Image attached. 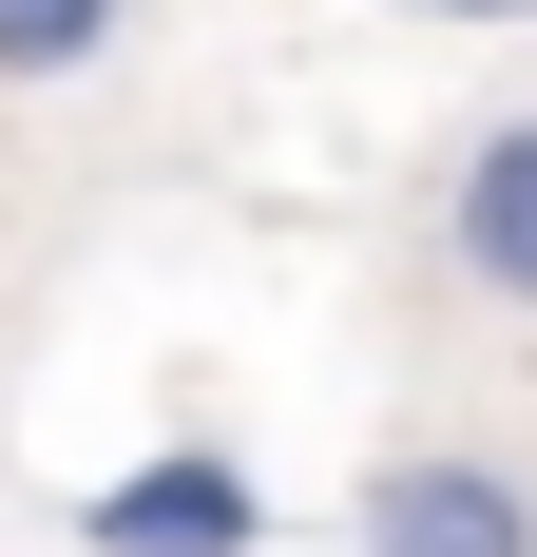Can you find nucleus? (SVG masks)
Returning <instances> with one entry per match:
<instances>
[{"label": "nucleus", "instance_id": "nucleus-1", "mask_svg": "<svg viewBox=\"0 0 537 557\" xmlns=\"http://www.w3.org/2000/svg\"><path fill=\"white\" fill-rule=\"evenodd\" d=\"M365 557H537V481L499 443H403L365 461Z\"/></svg>", "mask_w": 537, "mask_h": 557}, {"label": "nucleus", "instance_id": "nucleus-2", "mask_svg": "<svg viewBox=\"0 0 537 557\" xmlns=\"http://www.w3.org/2000/svg\"><path fill=\"white\" fill-rule=\"evenodd\" d=\"M77 539H97V557H250L268 500H250V461H230V443H154L135 481L77 500Z\"/></svg>", "mask_w": 537, "mask_h": 557}, {"label": "nucleus", "instance_id": "nucleus-3", "mask_svg": "<svg viewBox=\"0 0 537 557\" xmlns=\"http://www.w3.org/2000/svg\"><path fill=\"white\" fill-rule=\"evenodd\" d=\"M441 270L480 308H537V115H480L441 173Z\"/></svg>", "mask_w": 537, "mask_h": 557}, {"label": "nucleus", "instance_id": "nucleus-4", "mask_svg": "<svg viewBox=\"0 0 537 557\" xmlns=\"http://www.w3.org/2000/svg\"><path fill=\"white\" fill-rule=\"evenodd\" d=\"M135 39V0H0V97H39V77H97Z\"/></svg>", "mask_w": 537, "mask_h": 557}, {"label": "nucleus", "instance_id": "nucleus-5", "mask_svg": "<svg viewBox=\"0 0 537 557\" xmlns=\"http://www.w3.org/2000/svg\"><path fill=\"white\" fill-rule=\"evenodd\" d=\"M423 20H537V0H423Z\"/></svg>", "mask_w": 537, "mask_h": 557}]
</instances>
